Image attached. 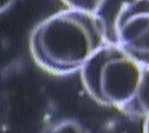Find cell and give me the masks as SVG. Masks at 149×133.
Wrapping results in <instances>:
<instances>
[{
	"instance_id": "cell-1",
	"label": "cell",
	"mask_w": 149,
	"mask_h": 133,
	"mask_svg": "<svg viewBox=\"0 0 149 133\" xmlns=\"http://www.w3.org/2000/svg\"><path fill=\"white\" fill-rule=\"evenodd\" d=\"M106 44L96 15L70 8L51 16L34 29L30 50L42 67L65 73L84 67Z\"/></svg>"
},
{
	"instance_id": "cell-2",
	"label": "cell",
	"mask_w": 149,
	"mask_h": 133,
	"mask_svg": "<svg viewBox=\"0 0 149 133\" xmlns=\"http://www.w3.org/2000/svg\"><path fill=\"white\" fill-rule=\"evenodd\" d=\"M145 67L119 45L106 44L84 65L83 78L98 99L121 103L135 98Z\"/></svg>"
},
{
	"instance_id": "cell-3",
	"label": "cell",
	"mask_w": 149,
	"mask_h": 133,
	"mask_svg": "<svg viewBox=\"0 0 149 133\" xmlns=\"http://www.w3.org/2000/svg\"><path fill=\"white\" fill-rule=\"evenodd\" d=\"M94 14L107 44L149 66V0H102Z\"/></svg>"
},
{
	"instance_id": "cell-4",
	"label": "cell",
	"mask_w": 149,
	"mask_h": 133,
	"mask_svg": "<svg viewBox=\"0 0 149 133\" xmlns=\"http://www.w3.org/2000/svg\"><path fill=\"white\" fill-rule=\"evenodd\" d=\"M71 9L94 13L102 0H62Z\"/></svg>"
},
{
	"instance_id": "cell-5",
	"label": "cell",
	"mask_w": 149,
	"mask_h": 133,
	"mask_svg": "<svg viewBox=\"0 0 149 133\" xmlns=\"http://www.w3.org/2000/svg\"><path fill=\"white\" fill-rule=\"evenodd\" d=\"M1 2H2L1 9H2V11H3L6 8H8L10 6V4L11 3L12 0H1Z\"/></svg>"
}]
</instances>
